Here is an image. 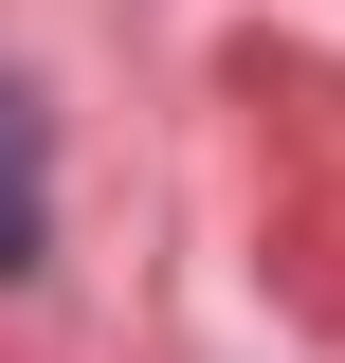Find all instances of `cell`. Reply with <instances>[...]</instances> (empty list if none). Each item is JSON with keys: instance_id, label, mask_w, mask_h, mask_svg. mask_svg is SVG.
<instances>
[{"instance_id": "1", "label": "cell", "mask_w": 345, "mask_h": 363, "mask_svg": "<svg viewBox=\"0 0 345 363\" xmlns=\"http://www.w3.org/2000/svg\"><path fill=\"white\" fill-rule=\"evenodd\" d=\"M55 255V182H37V109L0 91V272H37Z\"/></svg>"}]
</instances>
